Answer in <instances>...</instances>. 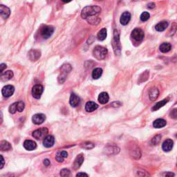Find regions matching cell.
Wrapping results in <instances>:
<instances>
[{
  "label": "cell",
  "mask_w": 177,
  "mask_h": 177,
  "mask_svg": "<svg viewBox=\"0 0 177 177\" xmlns=\"http://www.w3.org/2000/svg\"><path fill=\"white\" fill-rule=\"evenodd\" d=\"M101 11V8L98 6H88L84 7L81 12V17L82 19H86L89 17L94 16L99 14Z\"/></svg>",
  "instance_id": "1"
},
{
  "label": "cell",
  "mask_w": 177,
  "mask_h": 177,
  "mask_svg": "<svg viewBox=\"0 0 177 177\" xmlns=\"http://www.w3.org/2000/svg\"><path fill=\"white\" fill-rule=\"evenodd\" d=\"M113 48L115 54L117 55H120L121 52V45L120 42V34H119L118 30H115L114 34V39H113Z\"/></svg>",
  "instance_id": "2"
},
{
  "label": "cell",
  "mask_w": 177,
  "mask_h": 177,
  "mask_svg": "<svg viewBox=\"0 0 177 177\" xmlns=\"http://www.w3.org/2000/svg\"><path fill=\"white\" fill-rule=\"evenodd\" d=\"M107 49L103 46H96L93 51L94 56L95 57L96 59H99V60L105 58L107 55Z\"/></svg>",
  "instance_id": "3"
},
{
  "label": "cell",
  "mask_w": 177,
  "mask_h": 177,
  "mask_svg": "<svg viewBox=\"0 0 177 177\" xmlns=\"http://www.w3.org/2000/svg\"><path fill=\"white\" fill-rule=\"evenodd\" d=\"M72 68L69 64H65L61 67V73L58 76V82L59 83H63L66 80L67 75L71 71Z\"/></svg>",
  "instance_id": "4"
},
{
  "label": "cell",
  "mask_w": 177,
  "mask_h": 177,
  "mask_svg": "<svg viewBox=\"0 0 177 177\" xmlns=\"http://www.w3.org/2000/svg\"><path fill=\"white\" fill-rule=\"evenodd\" d=\"M144 36H145L144 31L139 28H135L131 32V38L136 42H141L144 39Z\"/></svg>",
  "instance_id": "5"
},
{
  "label": "cell",
  "mask_w": 177,
  "mask_h": 177,
  "mask_svg": "<svg viewBox=\"0 0 177 177\" xmlns=\"http://www.w3.org/2000/svg\"><path fill=\"white\" fill-rule=\"evenodd\" d=\"M54 32V28L52 26H45L42 28L40 30V34L45 40L50 38Z\"/></svg>",
  "instance_id": "6"
},
{
  "label": "cell",
  "mask_w": 177,
  "mask_h": 177,
  "mask_svg": "<svg viewBox=\"0 0 177 177\" xmlns=\"http://www.w3.org/2000/svg\"><path fill=\"white\" fill-rule=\"evenodd\" d=\"M48 129L46 127H44V128H40L34 131L33 132V136L37 140H40L42 139H44L48 134Z\"/></svg>",
  "instance_id": "7"
},
{
  "label": "cell",
  "mask_w": 177,
  "mask_h": 177,
  "mask_svg": "<svg viewBox=\"0 0 177 177\" xmlns=\"http://www.w3.org/2000/svg\"><path fill=\"white\" fill-rule=\"evenodd\" d=\"M44 91V87L41 84H36L32 89V95L35 98L39 99L40 98L41 96Z\"/></svg>",
  "instance_id": "8"
},
{
  "label": "cell",
  "mask_w": 177,
  "mask_h": 177,
  "mask_svg": "<svg viewBox=\"0 0 177 177\" xmlns=\"http://www.w3.org/2000/svg\"><path fill=\"white\" fill-rule=\"evenodd\" d=\"M15 91V88L12 85H7L2 89L1 90V94L5 98H9L11 96H13Z\"/></svg>",
  "instance_id": "9"
},
{
  "label": "cell",
  "mask_w": 177,
  "mask_h": 177,
  "mask_svg": "<svg viewBox=\"0 0 177 177\" xmlns=\"http://www.w3.org/2000/svg\"><path fill=\"white\" fill-rule=\"evenodd\" d=\"M46 120V116L43 114H37L34 115L32 118V120L34 124L41 125Z\"/></svg>",
  "instance_id": "10"
},
{
  "label": "cell",
  "mask_w": 177,
  "mask_h": 177,
  "mask_svg": "<svg viewBox=\"0 0 177 177\" xmlns=\"http://www.w3.org/2000/svg\"><path fill=\"white\" fill-rule=\"evenodd\" d=\"M54 143H55V139L54 137L51 135L46 136L44 139V141H43V145H44L45 147H47V148L52 147V146L54 145Z\"/></svg>",
  "instance_id": "11"
},
{
  "label": "cell",
  "mask_w": 177,
  "mask_h": 177,
  "mask_svg": "<svg viewBox=\"0 0 177 177\" xmlns=\"http://www.w3.org/2000/svg\"><path fill=\"white\" fill-rule=\"evenodd\" d=\"M84 162V155L83 154H80L79 155H78L77 157L75 158L74 162L73 164V168L74 170H78L80 168V166L82 165V164Z\"/></svg>",
  "instance_id": "12"
},
{
  "label": "cell",
  "mask_w": 177,
  "mask_h": 177,
  "mask_svg": "<svg viewBox=\"0 0 177 177\" xmlns=\"http://www.w3.org/2000/svg\"><path fill=\"white\" fill-rule=\"evenodd\" d=\"M174 145V142L171 139H167L166 141H164V143L162 145V149L164 152H168L171 151L173 148Z\"/></svg>",
  "instance_id": "13"
},
{
  "label": "cell",
  "mask_w": 177,
  "mask_h": 177,
  "mask_svg": "<svg viewBox=\"0 0 177 177\" xmlns=\"http://www.w3.org/2000/svg\"><path fill=\"white\" fill-rule=\"evenodd\" d=\"M28 55L30 60L36 61L40 57L41 53L40 51L37 50V49H33V50H30L28 52Z\"/></svg>",
  "instance_id": "14"
},
{
  "label": "cell",
  "mask_w": 177,
  "mask_h": 177,
  "mask_svg": "<svg viewBox=\"0 0 177 177\" xmlns=\"http://www.w3.org/2000/svg\"><path fill=\"white\" fill-rule=\"evenodd\" d=\"M0 14H1V17L4 19H7L10 16V14H11V10H10L9 7L1 4L0 5Z\"/></svg>",
  "instance_id": "15"
},
{
  "label": "cell",
  "mask_w": 177,
  "mask_h": 177,
  "mask_svg": "<svg viewBox=\"0 0 177 177\" xmlns=\"http://www.w3.org/2000/svg\"><path fill=\"white\" fill-rule=\"evenodd\" d=\"M24 147L25 148L26 150L32 151V150H34L36 149L37 144L36 142L30 141V140H26V141H24Z\"/></svg>",
  "instance_id": "16"
},
{
  "label": "cell",
  "mask_w": 177,
  "mask_h": 177,
  "mask_svg": "<svg viewBox=\"0 0 177 177\" xmlns=\"http://www.w3.org/2000/svg\"><path fill=\"white\" fill-rule=\"evenodd\" d=\"M80 102V98L75 94L72 93L69 100V103L71 104V106L73 107H76L79 105Z\"/></svg>",
  "instance_id": "17"
},
{
  "label": "cell",
  "mask_w": 177,
  "mask_h": 177,
  "mask_svg": "<svg viewBox=\"0 0 177 177\" xmlns=\"http://www.w3.org/2000/svg\"><path fill=\"white\" fill-rule=\"evenodd\" d=\"M131 20V14L129 13V12H125L122 14L120 17V24L123 26L127 25V24L129 23V21Z\"/></svg>",
  "instance_id": "18"
},
{
  "label": "cell",
  "mask_w": 177,
  "mask_h": 177,
  "mask_svg": "<svg viewBox=\"0 0 177 177\" xmlns=\"http://www.w3.org/2000/svg\"><path fill=\"white\" fill-rule=\"evenodd\" d=\"M158 96H159V91L157 88L153 87L150 89V91L149 92V98L150 100L152 101H154L157 99Z\"/></svg>",
  "instance_id": "19"
},
{
  "label": "cell",
  "mask_w": 177,
  "mask_h": 177,
  "mask_svg": "<svg viewBox=\"0 0 177 177\" xmlns=\"http://www.w3.org/2000/svg\"><path fill=\"white\" fill-rule=\"evenodd\" d=\"M14 75L13 72L12 71H7L1 73V80L3 82L8 81V80H11L13 78Z\"/></svg>",
  "instance_id": "20"
},
{
  "label": "cell",
  "mask_w": 177,
  "mask_h": 177,
  "mask_svg": "<svg viewBox=\"0 0 177 177\" xmlns=\"http://www.w3.org/2000/svg\"><path fill=\"white\" fill-rule=\"evenodd\" d=\"M98 108V105L94 102H86L85 105V110L87 112H92Z\"/></svg>",
  "instance_id": "21"
},
{
  "label": "cell",
  "mask_w": 177,
  "mask_h": 177,
  "mask_svg": "<svg viewBox=\"0 0 177 177\" xmlns=\"http://www.w3.org/2000/svg\"><path fill=\"white\" fill-rule=\"evenodd\" d=\"M109 100H110V97H109L108 94L106 93V92H102L98 96V101L100 102V104H107Z\"/></svg>",
  "instance_id": "22"
},
{
  "label": "cell",
  "mask_w": 177,
  "mask_h": 177,
  "mask_svg": "<svg viewBox=\"0 0 177 177\" xmlns=\"http://www.w3.org/2000/svg\"><path fill=\"white\" fill-rule=\"evenodd\" d=\"M166 124H167V122L165 120H164V119H162V118H159L154 121L153 123V126L154 127H155V128L159 129V128H162V127H164L166 125Z\"/></svg>",
  "instance_id": "23"
},
{
  "label": "cell",
  "mask_w": 177,
  "mask_h": 177,
  "mask_svg": "<svg viewBox=\"0 0 177 177\" xmlns=\"http://www.w3.org/2000/svg\"><path fill=\"white\" fill-rule=\"evenodd\" d=\"M68 156V153L66 151H62L57 152L56 156H55V159L57 162H62L64 161L65 158H66Z\"/></svg>",
  "instance_id": "24"
},
{
  "label": "cell",
  "mask_w": 177,
  "mask_h": 177,
  "mask_svg": "<svg viewBox=\"0 0 177 177\" xmlns=\"http://www.w3.org/2000/svg\"><path fill=\"white\" fill-rule=\"evenodd\" d=\"M168 25H169V24L168 22L163 21V22H159V23L157 24L156 25L155 29L157 30V31H159V32L164 31V30H165L167 28H168Z\"/></svg>",
  "instance_id": "25"
},
{
  "label": "cell",
  "mask_w": 177,
  "mask_h": 177,
  "mask_svg": "<svg viewBox=\"0 0 177 177\" xmlns=\"http://www.w3.org/2000/svg\"><path fill=\"white\" fill-rule=\"evenodd\" d=\"M168 101H169L168 98H166V99H164V100H161V101L157 102V103H156L155 105H154L153 107L152 108V112H155V111H157L158 110H159L160 108H161L164 105H165V104L168 102Z\"/></svg>",
  "instance_id": "26"
},
{
  "label": "cell",
  "mask_w": 177,
  "mask_h": 177,
  "mask_svg": "<svg viewBox=\"0 0 177 177\" xmlns=\"http://www.w3.org/2000/svg\"><path fill=\"white\" fill-rule=\"evenodd\" d=\"M12 149V146L11 143L7 141H2L0 143V149L1 151H9Z\"/></svg>",
  "instance_id": "27"
},
{
  "label": "cell",
  "mask_w": 177,
  "mask_h": 177,
  "mask_svg": "<svg viewBox=\"0 0 177 177\" xmlns=\"http://www.w3.org/2000/svg\"><path fill=\"white\" fill-rule=\"evenodd\" d=\"M159 49L162 53H168L171 50L172 46L170 43H162V44H160Z\"/></svg>",
  "instance_id": "28"
},
{
  "label": "cell",
  "mask_w": 177,
  "mask_h": 177,
  "mask_svg": "<svg viewBox=\"0 0 177 177\" xmlns=\"http://www.w3.org/2000/svg\"><path fill=\"white\" fill-rule=\"evenodd\" d=\"M96 15L94 16H91V17H89L86 18V20L89 24H92V25H97L100 22V19L98 17H95Z\"/></svg>",
  "instance_id": "29"
},
{
  "label": "cell",
  "mask_w": 177,
  "mask_h": 177,
  "mask_svg": "<svg viewBox=\"0 0 177 177\" xmlns=\"http://www.w3.org/2000/svg\"><path fill=\"white\" fill-rule=\"evenodd\" d=\"M102 74V69L101 68H96V69H94L93 72H92V78H93L94 79L97 80L101 77Z\"/></svg>",
  "instance_id": "30"
},
{
  "label": "cell",
  "mask_w": 177,
  "mask_h": 177,
  "mask_svg": "<svg viewBox=\"0 0 177 177\" xmlns=\"http://www.w3.org/2000/svg\"><path fill=\"white\" fill-rule=\"evenodd\" d=\"M107 38V29L106 28H102L98 32V39L100 41H103Z\"/></svg>",
  "instance_id": "31"
},
{
  "label": "cell",
  "mask_w": 177,
  "mask_h": 177,
  "mask_svg": "<svg viewBox=\"0 0 177 177\" xmlns=\"http://www.w3.org/2000/svg\"><path fill=\"white\" fill-rule=\"evenodd\" d=\"M131 155L134 158H136V159H139V158H141V151H140L139 148L138 147L133 148V150H131Z\"/></svg>",
  "instance_id": "32"
},
{
  "label": "cell",
  "mask_w": 177,
  "mask_h": 177,
  "mask_svg": "<svg viewBox=\"0 0 177 177\" xmlns=\"http://www.w3.org/2000/svg\"><path fill=\"white\" fill-rule=\"evenodd\" d=\"M81 147L84 148V149H93L94 147V144L91 143V142H85V143H82L81 145Z\"/></svg>",
  "instance_id": "33"
},
{
  "label": "cell",
  "mask_w": 177,
  "mask_h": 177,
  "mask_svg": "<svg viewBox=\"0 0 177 177\" xmlns=\"http://www.w3.org/2000/svg\"><path fill=\"white\" fill-rule=\"evenodd\" d=\"M160 141H161V136L160 135H156L154 136L152 140V143L154 145H156L160 143Z\"/></svg>",
  "instance_id": "34"
},
{
  "label": "cell",
  "mask_w": 177,
  "mask_h": 177,
  "mask_svg": "<svg viewBox=\"0 0 177 177\" xmlns=\"http://www.w3.org/2000/svg\"><path fill=\"white\" fill-rule=\"evenodd\" d=\"M149 17L150 15L149 13H147V12H144L141 15V20L142 22H146L149 19Z\"/></svg>",
  "instance_id": "35"
},
{
  "label": "cell",
  "mask_w": 177,
  "mask_h": 177,
  "mask_svg": "<svg viewBox=\"0 0 177 177\" xmlns=\"http://www.w3.org/2000/svg\"><path fill=\"white\" fill-rule=\"evenodd\" d=\"M24 107H25V104L22 101H19L17 102V112H23V110H24Z\"/></svg>",
  "instance_id": "36"
},
{
  "label": "cell",
  "mask_w": 177,
  "mask_h": 177,
  "mask_svg": "<svg viewBox=\"0 0 177 177\" xmlns=\"http://www.w3.org/2000/svg\"><path fill=\"white\" fill-rule=\"evenodd\" d=\"M16 112H17V102H15V103L12 104L11 106L9 107V112L11 114H15Z\"/></svg>",
  "instance_id": "37"
},
{
  "label": "cell",
  "mask_w": 177,
  "mask_h": 177,
  "mask_svg": "<svg viewBox=\"0 0 177 177\" xmlns=\"http://www.w3.org/2000/svg\"><path fill=\"white\" fill-rule=\"evenodd\" d=\"M70 175V171L68 169H62L60 171V176H68Z\"/></svg>",
  "instance_id": "38"
},
{
  "label": "cell",
  "mask_w": 177,
  "mask_h": 177,
  "mask_svg": "<svg viewBox=\"0 0 177 177\" xmlns=\"http://www.w3.org/2000/svg\"><path fill=\"white\" fill-rule=\"evenodd\" d=\"M170 116L173 119H177V109H174L170 113Z\"/></svg>",
  "instance_id": "39"
},
{
  "label": "cell",
  "mask_w": 177,
  "mask_h": 177,
  "mask_svg": "<svg viewBox=\"0 0 177 177\" xmlns=\"http://www.w3.org/2000/svg\"><path fill=\"white\" fill-rule=\"evenodd\" d=\"M177 30V24L174 23L172 26V28H171L170 32V36H173L175 33H176Z\"/></svg>",
  "instance_id": "40"
},
{
  "label": "cell",
  "mask_w": 177,
  "mask_h": 177,
  "mask_svg": "<svg viewBox=\"0 0 177 177\" xmlns=\"http://www.w3.org/2000/svg\"><path fill=\"white\" fill-rule=\"evenodd\" d=\"M162 176H174L175 174H174V173H172V172H165V173H164V174H162Z\"/></svg>",
  "instance_id": "41"
},
{
  "label": "cell",
  "mask_w": 177,
  "mask_h": 177,
  "mask_svg": "<svg viewBox=\"0 0 177 177\" xmlns=\"http://www.w3.org/2000/svg\"><path fill=\"white\" fill-rule=\"evenodd\" d=\"M121 104H121L120 102H114L112 103V107H118L121 106Z\"/></svg>",
  "instance_id": "42"
},
{
  "label": "cell",
  "mask_w": 177,
  "mask_h": 177,
  "mask_svg": "<svg viewBox=\"0 0 177 177\" xmlns=\"http://www.w3.org/2000/svg\"><path fill=\"white\" fill-rule=\"evenodd\" d=\"M0 68H1V73H3L4 70L7 68V65H6V64H1V65H0Z\"/></svg>",
  "instance_id": "43"
},
{
  "label": "cell",
  "mask_w": 177,
  "mask_h": 177,
  "mask_svg": "<svg viewBox=\"0 0 177 177\" xmlns=\"http://www.w3.org/2000/svg\"><path fill=\"white\" fill-rule=\"evenodd\" d=\"M1 167H0V169H2L4 165V158L2 155H1Z\"/></svg>",
  "instance_id": "44"
},
{
  "label": "cell",
  "mask_w": 177,
  "mask_h": 177,
  "mask_svg": "<svg viewBox=\"0 0 177 177\" xmlns=\"http://www.w3.org/2000/svg\"><path fill=\"white\" fill-rule=\"evenodd\" d=\"M147 8H148V9H154V8H155V4H154V3L148 4Z\"/></svg>",
  "instance_id": "45"
},
{
  "label": "cell",
  "mask_w": 177,
  "mask_h": 177,
  "mask_svg": "<svg viewBox=\"0 0 177 177\" xmlns=\"http://www.w3.org/2000/svg\"><path fill=\"white\" fill-rule=\"evenodd\" d=\"M44 164L45 166L50 165V164H51L50 160H49V159H45V160H44Z\"/></svg>",
  "instance_id": "46"
},
{
  "label": "cell",
  "mask_w": 177,
  "mask_h": 177,
  "mask_svg": "<svg viewBox=\"0 0 177 177\" xmlns=\"http://www.w3.org/2000/svg\"><path fill=\"white\" fill-rule=\"evenodd\" d=\"M76 176H88V174H86V173H78V174H76Z\"/></svg>",
  "instance_id": "47"
},
{
  "label": "cell",
  "mask_w": 177,
  "mask_h": 177,
  "mask_svg": "<svg viewBox=\"0 0 177 177\" xmlns=\"http://www.w3.org/2000/svg\"><path fill=\"white\" fill-rule=\"evenodd\" d=\"M62 1L63 2H65V3H69L71 1V0H62Z\"/></svg>",
  "instance_id": "48"
},
{
  "label": "cell",
  "mask_w": 177,
  "mask_h": 177,
  "mask_svg": "<svg viewBox=\"0 0 177 177\" xmlns=\"http://www.w3.org/2000/svg\"><path fill=\"white\" fill-rule=\"evenodd\" d=\"M176 138H177V134H176Z\"/></svg>",
  "instance_id": "49"
},
{
  "label": "cell",
  "mask_w": 177,
  "mask_h": 177,
  "mask_svg": "<svg viewBox=\"0 0 177 177\" xmlns=\"http://www.w3.org/2000/svg\"><path fill=\"white\" fill-rule=\"evenodd\" d=\"M176 166H177V163H176Z\"/></svg>",
  "instance_id": "50"
}]
</instances>
